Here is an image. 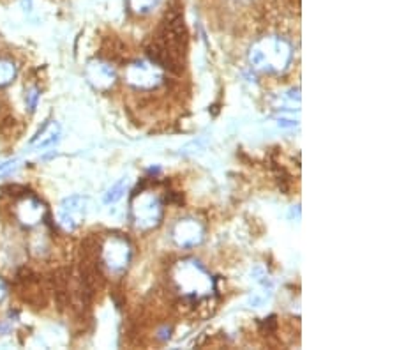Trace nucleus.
<instances>
[{"label": "nucleus", "instance_id": "nucleus-5", "mask_svg": "<svg viewBox=\"0 0 397 350\" xmlns=\"http://www.w3.org/2000/svg\"><path fill=\"white\" fill-rule=\"evenodd\" d=\"M131 259V249L126 239L112 235L105 242H99V262L103 267L119 273L126 269Z\"/></svg>", "mask_w": 397, "mask_h": 350}, {"label": "nucleus", "instance_id": "nucleus-14", "mask_svg": "<svg viewBox=\"0 0 397 350\" xmlns=\"http://www.w3.org/2000/svg\"><path fill=\"white\" fill-rule=\"evenodd\" d=\"M126 188H127V181L126 179L119 181V183H117L115 186L110 188L108 193H106V197H105L106 204H113V202L120 200V198H122V195L126 193Z\"/></svg>", "mask_w": 397, "mask_h": 350}, {"label": "nucleus", "instance_id": "nucleus-1", "mask_svg": "<svg viewBox=\"0 0 397 350\" xmlns=\"http://www.w3.org/2000/svg\"><path fill=\"white\" fill-rule=\"evenodd\" d=\"M188 32L181 15H174L163 23L157 36L154 37L147 53L154 64L174 73H181L184 67Z\"/></svg>", "mask_w": 397, "mask_h": 350}, {"label": "nucleus", "instance_id": "nucleus-8", "mask_svg": "<svg viewBox=\"0 0 397 350\" xmlns=\"http://www.w3.org/2000/svg\"><path fill=\"white\" fill-rule=\"evenodd\" d=\"M203 230L202 223L196 219H181L174 228V239L182 248H193L203 241Z\"/></svg>", "mask_w": 397, "mask_h": 350}, {"label": "nucleus", "instance_id": "nucleus-7", "mask_svg": "<svg viewBox=\"0 0 397 350\" xmlns=\"http://www.w3.org/2000/svg\"><path fill=\"white\" fill-rule=\"evenodd\" d=\"M85 214H87V198L84 197H71L62 202L58 209V223L65 230H76L84 223Z\"/></svg>", "mask_w": 397, "mask_h": 350}, {"label": "nucleus", "instance_id": "nucleus-11", "mask_svg": "<svg viewBox=\"0 0 397 350\" xmlns=\"http://www.w3.org/2000/svg\"><path fill=\"white\" fill-rule=\"evenodd\" d=\"M16 77V66L11 60H0V87H6V85L11 84Z\"/></svg>", "mask_w": 397, "mask_h": 350}, {"label": "nucleus", "instance_id": "nucleus-12", "mask_svg": "<svg viewBox=\"0 0 397 350\" xmlns=\"http://www.w3.org/2000/svg\"><path fill=\"white\" fill-rule=\"evenodd\" d=\"M159 4V0H127V6L136 15H145Z\"/></svg>", "mask_w": 397, "mask_h": 350}, {"label": "nucleus", "instance_id": "nucleus-10", "mask_svg": "<svg viewBox=\"0 0 397 350\" xmlns=\"http://www.w3.org/2000/svg\"><path fill=\"white\" fill-rule=\"evenodd\" d=\"M44 207L39 200L36 198H23L18 205H16V218L22 225L34 226L43 219Z\"/></svg>", "mask_w": 397, "mask_h": 350}, {"label": "nucleus", "instance_id": "nucleus-15", "mask_svg": "<svg viewBox=\"0 0 397 350\" xmlns=\"http://www.w3.org/2000/svg\"><path fill=\"white\" fill-rule=\"evenodd\" d=\"M6 294H8V285H6V281L0 278V301L4 299Z\"/></svg>", "mask_w": 397, "mask_h": 350}, {"label": "nucleus", "instance_id": "nucleus-4", "mask_svg": "<svg viewBox=\"0 0 397 350\" xmlns=\"http://www.w3.org/2000/svg\"><path fill=\"white\" fill-rule=\"evenodd\" d=\"M178 269H181V274L177 276V281L181 288L186 290V296L198 299V297L209 294L212 288V280L205 273V269L198 266V262H184V266H181Z\"/></svg>", "mask_w": 397, "mask_h": 350}, {"label": "nucleus", "instance_id": "nucleus-6", "mask_svg": "<svg viewBox=\"0 0 397 350\" xmlns=\"http://www.w3.org/2000/svg\"><path fill=\"white\" fill-rule=\"evenodd\" d=\"M126 80L136 89H154L163 80V73L154 63H134L126 70Z\"/></svg>", "mask_w": 397, "mask_h": 350}, {"label": "nucleus", "instance_id": "nucleus-2", "mask_svg": "<svg viewBox=\"0 0 397 350\" xmlns=\"http://www.w3.org/2000/svg\"><path fill=\"white\" fill-rule=\"evenodd\" d=\"M292 60V46L281 37H263L249 51V63L260 73H281Z\"/></svg>", "mask_w": 397, "mask_h": 350}, {"label": "nucleus", "instance_id": "nucleus-13", "mask_svg": "<svg viewBox=\"0 0 397 350\" xmlns=\"http://www.w3.org/2000/svg\"><path fill=\"white\" fill-rule=\"evenodd\" d=\"M57 138H58V126L55 124V122H51V124H48L46 128L43 129V133H41L37 140H39L41 147H46L57 142Z\"/></svg>", "mask_w": 397, "mask_h": 350}, {"label": "nucleus", "instance_id": "nucleus-9", "mask_svg": "<svg viewBox=\"0 0 397 350\" xmlns=\"http://www.w3.org/2000/svg\"><path fill=\"white\" fill-rule=\"evenodd\" d=\"M85 74H87L89 84L94 89H98V91H108V89L113 87V84L117 80L115 71L112 70V66H108L105 63H98V60L89 64Z\"/></svg>", "mask_w": 397, "mask_h": 350}, {"label": "nucleus", "instance_id": "nucleus-3", "mask_svg": "<svg viewBox=\"0 0 397 350\" xmlns=\"http://www.w3.org/2000/svg\"><path fill=\"white\" fill-rule=\"evenodd\" d=\"M131 216L140 230H150L163 219V204L154 193H134Z\"/></svg>", "mask_w": 397, "mask_h": 350}]
</instances>
